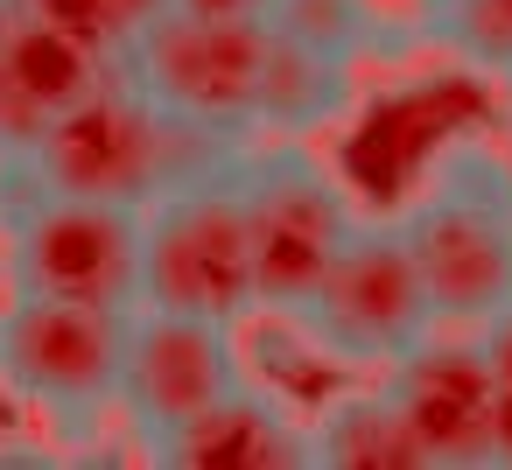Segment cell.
Segmentation results:
<instances>
[{
  "mask_svg": "<svg viewBox=\"0 0 512 470\" xmlns=\"http://www.w3.org/2000/svg\"><path fill=\"white\" fill-rule=\"evenodd\" d=\"M428 43L477 64V71H512V0H428L421 8Z\"/></svg>",
  "mask_w": 512,
  "mask_h": 470,
  "instance_id": "15",
  "label": "cell"
},
{
  "mask_svg": "<svg viewBox=\"0 0 512 470\" xmlns=\"http://www.w3.org/2000/svg\"><path fill=\"white\" fill-rule=\"evenodd\" d=\"M323 351L351 358V365H393L407 344H421L442 316H435V295H428V274L393 225H365L344 239V253L330 260V274L316 281V295L302 302L295 316Z\"/></svg>",
  "mask_w": 512,
  "mask_h": 470,
  "instance_id": "6",
  "label": "cell"
},
{
  "mask_svg": "<svg viewBox=\"0 0 512 470\" xmlns=\"http://www.w3.org/2000/svg\"><path fill=\"white\" fill-rule=\"evenodd\" d=\"M239 190H246V225H253L260 309L302 316V302L316 295V281L330 274V260L358 232V211H351L344 183L295 141H281L267 155H246Z\"/></svg>",
  "mask_w": 512,
  "mask_h": 470,
  "instance_id": "4",
  "label": "cell"
},
{
  "mask_svg": "<svg viewBox=\"0 0 512 470\" xmlns=\"http://www.w3.org/2000/svg\"><path fill=\"white\" fill-rule=\"evenodd\" d=\"M267 29L302 43V50H316V57L351 64L372 43V8H365V0H274Z\"/></svg>",
  "mask_w": 512,
  "mask_h": 470,
  "instance_id": "16",
  "label": "cell"
},
{
  "mask_svg": "<svg viewBox=\"0 0 512 470\" xmlns=\"http://www.w3.org/2000/svg\"><path fill=\"white\" fill-rule=\"evenodd\" d=\"M141 302L218 316V323H239L246 309H260L239 169L190 190H162L141 211Z\"/></svg>",
  "mask_w": 512,
  "mask_h": 470,
  "instance_id": "3",
  "label": "cell"
},
{
  "mask_svg": "<svg viewBox=\"0 0 512 470\" xmlns=\"http://www.w3.org/2000/svg\"><path fill=\"white\" fill-rule=\"evenodd\" d=\"M260 64H267V29L246 22H197L162 8L155 22H141L120 50V71L169 113H197L218 127H253V99H260Z\"/></svg>",
  "mask_w": 512,
  "mask_h": 470,
  "instance_id": "8",
  "label": "cell"
},
{
  "mask_svg": "<svg viewBox=\"0 0 512 470\" xmlns=\"http://www.w3.org/2000/svg\"><path fill=\"white\" fill-rule=\"evenodd\" d=\"M484 337V358H491V407H498V463H512V302L477 323Z\"/></svg>",
  "mask_w": 512,
  "mask_h": 470,
  "instance_id": "18",
  "label": "cell"
},
{
  "mask_svg": "<svg viewBox=\"0 0 512 470\" xmlns=\"http://www.w3.org/2000/svg\"><path fill=\"white\" fill-rule=\"evenodd\" d=\"M120 57L43 22L29 0H0V155H22L57 113L92 99Z\"/></svg>",
  "mask_w": 512,
  "mask_h": 470,
  "instance_id": "11",
  "label": "cell"
},
{
  "mask_svg": "<svg viewBox=\"0 0 512 470\" xmlns=\"http://www.w3.org/2000/svg\"><path fill=\"white\" fill-rule=\"evenodd\" d=\"M0 183L15 190V204L0 211L15 295H50L120 316L141 309V211L36 190L15 155H0Z\"/></svg>",
  "mask_w": 512,
  "mask_h": 470,
  "instance_id": "2",
  "label": "cell"
},
{
  "mask_svg": "<svg viewBox=\"0 0 512 470\" xmlns=\"http://www.w3.org/2000/svg\"><path fill=\"white\" fill-rule=\"evenodd\" d=\"M505 92H512V71H505Z\"/></svg>",
  "mask_w": 512,
  "mask_h": 470,
  "instance_id": "21",
  "label": "cell"
},
{
  "mask_svg": "<svg viewBox=\"0 0 512 470\" xmlns=\"http://www.w3.org/2000/svg\"><path fill=\"white\" fill-rule=\"evenodd\" d=\"M351 64L337 57H316L288 36L267 29V64H260V99H253V127L281 134V141H302L316 127H337L344 106H351Z\"/></svg>",
  "mask_w": 512,
  "mask_h": 470,
  "instance_id": "13",
  "label": "cell"
},
{
  "mask_svg": "<svg viewBox=\"0 0 512 470\" xmlns=\"http://www.w3.org/2000/svg\"><path fill=\"white\" fill-rule=\"evenodd\" d=\"M15 162H22V176L36 190L148 211L169 190V169H162V106L127 71H113L92 99H78L71 113H57Z\"/></svg>",
  "mask_w": 512,
  "mask_h": 470,
  "instance_id": "5",
  "label": "cell"
},
{
  "mask_svg": "<svg viewBox=\"0 0 512 470\" xmlns=\"http://www.w3.org/2000/svg\"><path fill=\"white\" fill-rule=\"evenodd\" d=\"M309 463H337V470H428L400 400L386 386L372 393H344L309 421Z\"/></svg>",
  "mask_w": 512,
  "mask_h": 470,
  "instance_id": "14",
  "label": "cell"
},
{
  "mask_svg": "<svg viewBox=\"0 0 512 470\" xmlns=\"http://www.w3.org/2000/svg\"><path fill=\"white\" fill-rule=\"evenodd\" d=\"M120 351H127L120 309L50 295H15L0 309V386L71 428L120 407Z\"/></svg>",
  "mask_w": 512,
  "mask_h": 470,
  "instance_id": "7",
  "label": "cell"
},
{
  "mask_svg": "<svg viewBox=\"0 0 512 470\" xmlns=\"http://www.w3.org/2000/svg\"><path fill=\"white\" fill-rule=\"evenodd\" d=\"M400 232L428 274L442 323L477 330L512 302V169L491 148H449L400 211Z\"/></svg>",
  "mask_w": 512,
  "mask_h": 470,
  "instance_id": "1",
  "label": "cell"
},
{
  "mask_svg": "<svg viewBox=\"0 0 512 470\" xmlns=\"http://www.w3.org/2000/svg\"><path fill=\"white\" fill-rule=\"evenodd\" d=\"M155 463L169 470H302L309 463V428L281 414V400H267L260 386H232L225 400H211L190 428H176Z\"/></svg>",
  "mask_w": 512,
  "mask_h": 470,
  "instance_id": "12",
  "label": "cell"
},
{
  "mask_svg": "<svg viewBox=\"0 0 512 470\" xmlns=\"http://www.w3.org/2000/svg\"><path fill=\"white\" fill-rule=\"evenodd\" d=\"M386 393L400 400L428 470L498 463V407H491L484 337H456V323H435L421 344H407L386 365Z\"/></svg>",
  "mask_w": 512,
  "mask_h": 470,
  "instance_id": "10",
  "label": "cell"
},
{
  "mask_svg": "<svg viewBox=\"0 0 512 470\" xmlns=\"http://www.w3.org/2000/svg\"><path fill=\"white\" fill-rule=\"evenodd\" d=\"M176 15H197V22H246V29H267L274 0H169Z\"/></svg>",
  "mask_w": 512,
  "mask_h": 470,
  "instance_id": "19",
  "label": "cell"
},
{
  "mask_svg": "<svg viewBox=\"0 0 512 470\" xmlns=\"http://www.w3.org/2000/svg\"><path fill=\"white\" fill-rule=\"evenodd\" d=\"M162 8H169V0H113V15H120V22H127V36H134V29H141V22H155V15H162Z\"/></svg>",
  "mask_w": 512,
  "mask_h": 470,
  "instance_id": "20",
  "label": "cell"
},
{
  "mask_svg": "<svg viewBox=\"0 0 512 470\" xmlns=\"http://www.w3.org/2000/svg\"><path fill=\"white\" fill-rule=\"evenodd\" d=\"M239 386L232 323L183 316V309H127V351H120V414L148 449H162L176 428H190L211 400Z\"/></svg>",
  "mask_w": 512,
  "mask_h": 470,
  "instance_id": "9",
  "label": "cell"
},
{
  "mask_svg": "<svg viewBox=\"0 0 512 470\" xmlns=\"http://www.w3.org/2000/svg\"><path fill=\"white\" fill-rule=\"evenodd\" d=\"M29 8H36L43 22L71 29L78 43L106 50V57H120V50H127V22L113 15V0H29Z\"/></svg>",
  "mask_w": 512,
  "mask_h": 470,
  "instance_id": "17",
  "label": "cell"
}]
</instances>
